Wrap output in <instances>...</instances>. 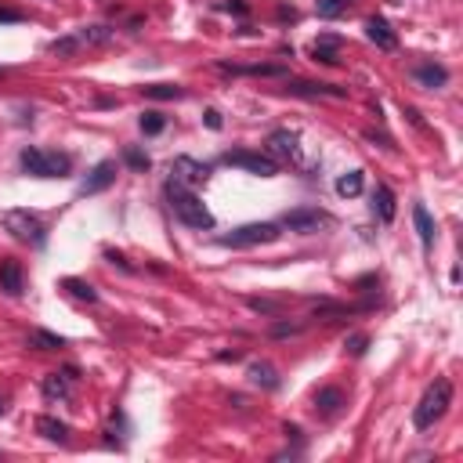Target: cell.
<instances>
[{
  "mask_svg": "<svg viewBox=\"0 0 463 463\" xmlns=\"http://www.w3.org/2000/svg\"><path fill=\"white\" fill-rule=\"evenodd\" d=\"M167 199H170L174 217L185 221L188 228H196V232H210V228H214V214L206 210V203L192 192V188L170 181V185H167Z\"/></svg>",
  "mask_w": 463,
  "mask_h": 463,
  "instance_id": "obj_1",
  "label": "cell"
},
{
  "mask_svg": "<svg viewBox=\"0 0 463 463\" xmlns=\"http://www.w3.org/2000/svg\"><path fill=\"white\" fill-rule=\"evenodd\" d=\"M449 406H453V380H435L427 391H424V398H420V406L412 409V424H417V430H427V427H435L445 412H449Z\"/></svg>",
  "mask_w": 463,
  "mask_h": 463,
  "instance_id": "obj_2",
  "label": "cell"
},
{
  "mask_svg": "<svg viewBox=\"0 0 463 463\" xmlns=\"http://www.w3.org/2000/svg\"><path fill=\"white\" fill-rule=\"evenodd\" d=\"M19 163L33 178H66L73 170V159L66 152H44V149H22Z\"/></svg>",
  "mask_w": 463,
  "mask_h": 463,
  "instance_id": "obj_3",
  "label": "cell"
},
{
  "mask_svg": "<svg viewBox=\"0 0 463 463\" xmlns=\"http://www.w3.org/2000/svg\"><path fill=\"white\" fill-rule=\"evenodd\" d=\"M279 239V225L275 221H257V225H243L228 235H221L217 243L221 246H232V250H243V246H261V243H275Z\"/></svg>",
  "mask_w": 463,
  "mask_h": 463,
  "instance_id": "obj_4",
  "label": "cell"
},
{
  "mask_svg": "<svg viewBox=\"0 0 463 463\" xmlns=\"http://www.w3.org/2000/svg\"><path fill=\"white\" fill-rule=\"evenodd\" d=\"M0 225L19 239V243H33V246L44 243V225H40V217L29 214V210H4L0 214Z\"/></svg>",
  "mask_w": 463,
  "mask_h": 463,
  "instance_id": "obj_5",
  "label": "cell"
},
{
  "mask_svg": "<svg viewBox=\"0 0 463 463\" xmlns=\"http://www.w3.org/2000/svg\"><path fill=\"white\" fill-rule=\"evenodd\" d=\"M329 225H333V217L326 210H318V206H297V210H290L282 217V228H290L297 235H318Z\"/></svg>",
  "mask_w": 463,
  "mask_h": 463,
  "instance_id": "obj_6",
  "label": "cell"
},
{
  "mask_svg": "<svg viewBox=\"0 0 463 463\" xmlns=\"http://www.w3.org/2000/svg\"><path fill=\"white\" fill-rule=\"evenodd\" d=\"M221 163L239 167V170H250V174H261V178L279 174V163H275L268 152H243V149H235V152H225V156H221Z\"/></svg>",
  "mask_w": 463,
  "mask_h": 463,
  "instance_id": "obj_7",
  "label": "cell"
},
{
  "mask_svg": "<svg viewBox=\"0 0 463 463\" xmlns=\"http://www.w3.org/2000/svg\"><path fill=\"white\" fill-rule=\"evenodd\" d=\"M170 174H174L170 181H178V185H185V188H196V185H203V181H206L210 167L199 163V159H192V156H178V159L170 163Z\"/></svg>",
  "mask_w": 463,
  "mask_h": 463,
  "instance_id": "obj_8",
  "label": "cell"
},
{
  "mask_svg": "<svg viewBox=\"0 0 463 463\" xmlns=\"http://www.w3.org/2000/svg\"><path fill=\"white\" fill-rule=\"evenodd\" d=\"M76 380H80L76 370H62V373L44 376V398H47V402H69Z\"/></svg>",
  "mask_w": 463,
  "mask_h": 463,
  "instance_id": "obj_9",
  "label": "cell"
},
{
  "mask_svg": "<svg viewBox=\"0 0 463 463\" xmlns=\"http://www.w3.org/2000/svg\"><path fill=\"white\" fill-rule=\"evenodd\" d=\"M116 181V163L113 159H102L98 167H94L87 178H84V185H80V196H94V192H105L109 185Z\"/></svg>",
  "mask_w": 463,
  "mask_h": 463,
  "instance_id": "obj_10",
  "label": "cell"
},
{
  "mask_svg": "<svg viewBox=\"0 0 463 463\" xmlns=\"http://www.w3.org/2000/svg\"><path fill=\"white\" fill-rule=\"evenodd\" d=\"M290 94H300V98H347L344 87H333V84H308V80H293L286 84Z\"/></svg>",
  "mask_w": 463,
  "mask_h": 463,
  "instance_id": "obj_11",
  "label": "cell"
},
{
  "mask_svg": "<svg viewBox=\"0 0 463 463\" xmlns=\"http://www.w3.org/2000/svg\"><path fill=\"white\" fill-rule=\"evenodd\" d=\"M264 145H268L271 159H297V134L293 131H271Z\"/></svg>",
  "mask_w": 463,
  "mask_h": 463,
  "instance_id": "obj_12",
  "label": "cell"
},
{
  "mask_svg": "<svg viewBox=\"0 0 463 463\" xmlns=\"http://www.w3.org/2000/svg\"><path fill=\"white\" fill-rule=\"evenodd\" d=\"M0 290H4L8 297H22L26 279H22V264L19 261H4V264H0Z\"/></svg>",
  "mask_w": 463,
  "mask_h": 463,
  "instance_id": "obj_13",
  "label": "cell"
},
{
  "mask_svg": "<svg viewBox=\"0 0 463 463\" xmlns=\"http://www.w3.org/2000/svg\"><path fill=\"white\" fill-rule=\"evenodd\" d=\"M373 214L384 221V225H391L394 221V214H398V199H394V192L388 185H376L373 188Z\"/></svg>",
  "mask_w": 463,
  "mask_h": 463,
  "instance_id": "obj_14",
  "label": "cell"
},
{
  "mask_svg": "<svg viewBox=\"0 0 463 463\" xmlns=\"http://www.w3.org/2000/svg\"><path fill=\"white\" fill-rule=\"evenodd\" d=\"M246 376H250L253 388H264V391H275L279 388V370L271 362H250Z\"/></svg>",
  "mask_w": 463,
  "mask_h": 463,
  "instance_id": "obj_15",
  "label": "cell"
},
{
  "mask_svg": "<svg viewBox=\"0 0 463 463\" xmlns=\"http://www.w3.org/2000/svg\"><path fill=\"white\" fill-rule=\"evenodd\" d=\"M365 37H370L376 47H384V51H394V47H398L394 29H391L384 19H370V22H365Z\"/></svg>",
  "mask_w": 463,
  "mask_h": 463,
  "instance_id": "obj_16",
  "label": "cell"
},
{
  "mask_svg": "<svg viewBox=\"0 0 463 463\" xmlns=\"http://www.w3.org/2000/svg\"><path fill=\"white\" fill-rule=\"evenodd\" d=\"M311 55H315V62H323V66H337L341 62V37H333V33L318 37L315 47H311Z\"/></svg>",
  "mask_w": 463,
  "mask_h": 463,
  "instance_id": "obj_17",
  "label": "cell"
},
{
  "mask_svg": "<svg viewBox=\"0 0 463 463\" xmlns=\"http://www.w3.org/2000/svg\"><path fill=\"white\" fill-rule=\"evenodd\" d=\"M412 76H417L424 87H430V91H438V87L449 84V69L435 66V62H424V66H417V69H412Z\"/></svg>",
  "mask_w": 463,
  "mask_h": 463,
  "instance_id": "obj_18",
  "label": "cell"
},
{
  "mask_svg": "<svg viewBox=\"0 0 463 463\" xmlns=\"http://www.w3.org/2000/svg\"><path fill=\"white\" fill-rule=\"evenodd\" d=\"M412 225H417V235H420L424 250H430V243H435V217L427 214L424 203H412Z\"/></svg>",
  "mask_w": 463,
  "mask_h": 463,
  "instance_id": "obj_19",
  "label": "cell"
},
{
  "mask_svg": "<svg viewBox=\"0 0 463 463\" xmlns=\"http://www.w3.org/2000/svg\"><path fill=\"white\" fill-rule=\"evenodd\" d=\"M341 406H344V391L341 388H323L315 394V409L323 412V417H337Z\"/></svg>",
  "mask_w": 463,
  "mask_h": 463,
  "instance_id": "obj_20",
  "label": "cell"
},
{
  "mask_svg": "<svg viewBox=\"0 0 463 463\" xmlns=\"http://www.w3.org/2000/svg\"><path fill=\"white\" fill-rule=\"evenodd\" d=\"M362 188H365V174L362 170H347V174L337 178V196H344V199L362 196Z\"/></svg>",
  "mask_w": 463,
  "mask_h": 463,
  "instance_id": "obj_21",
  "label": "cell"
},
{
  "mask_svg": "<svg viewBox=\"0 0 463 463\" xmlns=\"http://www.w3.org/2000/svg\"><path fill=\"white\" fill-rule=\"evenodd\" d=\"M37 430H40L47 442H58V445L69 442V424H62V420H55V417H40V420H37Z\"/></svg>",
  "mask_w": 463,
  "mask_h": 463,
  "instance_id": "obj_22",
  "label": "cell"
},
{
  "mask_svg": "<svg viewBox=\"0 0 463 463\" xmlns=\"http://www.w3.org/2000/svg\"><path fill=\"white\" fill-rule=\"evenodd\" d=\"M113 33H116V29H109V26H84V29H76V37H80L84 47H102V44L113 40Z\"/></svg>",
  "mask_w": 463,
  "mask_h": 463,
  "instance_id": "obj_23",
  "label": "cell"
},
{
  "mask_svg": "<svg viewBox=\"0 0 463 463\" xmlns=\"http://www.w3.org/2000/svg\"><path fill=\"white\" fill-rule=\"evenodd\" d=\"M26 344L37 347V351H58V347H66V341L55 337V333H47V329H33V333L26 337Z\"/></svg>",
  "mask_w": 463,
  "mask_h": 463,
  "instance_id": "obj_24",
  "label": "cell"
},
{
  "mask_svg": "<svg viewBox=\"0 0 463 463\" xmlns=\"http://www.w3.org/2000/svg\"><path fill=\"white\" fill-rule=\"evenodd\" d=\"M51 55H58V58H73V55H80L84 51V44H80V37L76 33H69V37H58V40H51V47H47Z\"/></svg>",
  "mask_w": 463,
  "mask_h": 463,
  "instance_id": "obj_25",
  "label": "cell"
},
{
  "mask_svg": "<svg viewBox=\"0 0 463 463\" xmlns=\"http://www.w3.org/2000/svg\"><path fill=\"white\" fill-rule=\"evenodd\" d=\"M145 98H156V102H174V98H185V91L178 84H152L145 87Z\"/></svg>",
  "mask_w": 463,
  "mask_h": 463,
  "instance_id": "obj_26",
  "label": "cell"
},
{
  "mask_svg": "<svg viewBox=\"0 0 463 463\" xmlns=\"http://www.w3.org/2000/svg\"><path fill=\"white\" fill-rule=\"evenodd\" d=\"M62 286H66V290H69L76 300H87V305H94V300H98V290H94L91 282H84V279H66Z\"/></svg>",
  "mask_w": 463,
  "mask_h": 463,
  "instance_id": "obj_27",
  "label": "cell"
},
{
  "mask_svg": "<svg viewBox=\"0 0 463 463\" xmlns=\"http://www.w3.org/2000/svg\"><path fill=\"white\" fill-rule=\"evenodd\" d=\"M123 163L131 167V170H138V174H145L149 170V156L141 152V149H134V145H127L123 149Z\"/></svg>",
  "mask_w": 463,
  "mask_h": 463,
  "instance_id": "obj_28",
  "label": "cell"
},
{
  "mask_svg": "<svg viewBox=\"0 0 463 463\" xmlns=\"http://www.w3.org/2000/svg\"><path fill=\"white\" fill-rule=\"evenodd\" d=\"M225 73H250V76H282V66H221Z\"/></svg>",
  "mask_w": 463,
  "mask_h": 463,
  "instance_id": "obj_29",
  "label": "cell"
},
{
  "mask_svg": "<svg viewBox=\"0 0 463 463\" xmlns=\"http://www.w3.org/2000/svg\"><path fill=\"white\" fill-rule=\"evenodd\" d=\"M163 127H167L163 113H141V131H145V134H159Z\"/></svg>",
  "mask_w": 463,
  "mask_h": 463,
  "instance_id": "obj_30",
  "label": "cell"
},
{
  "mask_svg": "<svg viewBox=\"0 0 463 463\" xmlns=\"http://www.w3.org/2000/svg\"><path fill=\"white\" fill-rule=\"evenodd\" d=\"M318 15L323 19H337V15H344V8H347V0H318Z\"/></svg>",
  "mask_w": 463,
  "mask_h": 463,
  "instance_id": "obj_31",
  "label": "cell"
},
{
  "mask_svg": "<svg viewBox=\"0 0 463 463\" xmlns=\"http://www.w3.org/2000/svg\"><path fill=\"white\" fill-rule=\"evenodd\" d=\"M246 305H250L253 311H261V315H279V311H282V305H279V300H261V297H246Z\"/></svg>",
  "mask_w": 463,
  "mask_h": 463,
  "instance_id": "obj_32",
  "label": "cell"
},
{
  "mask_svg": "<svg viewBox=\"0 0 463 463\" xmlns=\"http://www.w3.org/2000/svg\"><path fill=\"white\" fill-rule=\"evenodd\" d=\"M365 347H370V337H362V333H358V337H351V341H347V351H351L355 358H358V355H365Z\"/></svg>",
  "mask_w": 463,
  "mask_h": 463,
  "instance_id": "obj_33",
  "label": "cell"
},
{
  "mask_svg": "<svg viewBox=\"0 0 463 463\" xmlns=\"http://www.w3.org/2000/svg\"><path fill=\"white\" fill-rule=\"evenodd\" d=\"M203 123L210 127V131H221V113H217V109H206V113H203Z\"/></svg>",
  "mask_w": 463,
  "mask_h": 463,
  "instance_id": "obj_34",
  "label": "cell"
},
{
  "mask_svg": "<svg viewBox=\"0 0 463 463\" xmlns=\"http://www.w3.org/2000/svg\"><path fill=\"white\" fill-rule=\"evenodd\" d=\"M300 326H286V323H279V326H271V337H290V333H297Z\"/></svg>",
  "mask_w": 463,
  "mask_h": 463,
  "instance_id": "obj_35",
  "label": "cell"
},
{
  "mask_svg": "<svg viewBox=\"0 0 463 463\" xmlns=\"http://www.w3.org/2000/svg\"><path fill=\"white\" fill-rule=\"evenodd\" d=\"M0 22H22V11H11V8H0Z\"/></svg>",
  "mask_w": 463,
  "mask_h": 463,
  "instance_id": "obj_36",
  "label": "cell"
},
{
  "mask_svg": "<svg viewBox=\"0 0 463 463\" xmlns=\"http://www.w3.org/2000/svg\"><path fill=\"white\" fill-rule=\"evenodd\" d=\"M225 8H228V11H235V15H246V0H228Z\"/></svg>",
  "mask_w": 463,
  "mask_h": 463,
  "instance_id": "obj_37",
  "label": "cell"
},
{
  "mask_svg": "<svg viewBox=\"0 0 463 463\" xmlns=\"http://www.w3.org/2000/svg\"><path fill=\"white\" fill-rule=\"evenodd\" d=\"M0 417H4V398H0Z\"/></svg>",
  "mask_w": 463,
  "mask_h": 463,
  "instance_id": "obj_38",
  "label": "cell"
}]
</instances>
